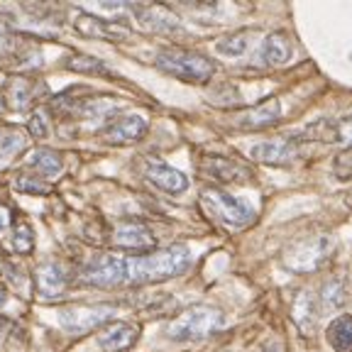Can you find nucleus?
<instances>
[{"mask_svg": "<svg viewBox=\"0 0 352 352\" xmlns=\"http://www.w3.org/2000/svg\"><path fill=\"white\" fill-rule=\"evenodd\" d=\"M320 301H323V308H328V311H333V308L345 306V301H347L345 284H342L340 279L328 281V284L323 286V296H320Z\"/></svg>", "mask_w": 352, "mask_h": 352, "instance_id": "28", "label": "nucleus"}, {"mask_svg": "<svg viewBox=\"0 0 352 352\" xmlns=\"http://www.w3.org/2000/svg\"><path fill=\"white\" fill-rule=\"evenodd\" d=\"M223 325V314L213 306H191L166 325L169 340H204Z\"/></svg>", "mask_w": 352, "mask_h": 352, "instance_id": "3", "label": "nucleus"}, {"mask_svg": "<svg viewBox=\"0 0 352 352\" xmlns=\"http://www.w3.org/2000/svg\"><path fill=\"white\" fill-rule=\"evenodd\" d=\"M130 10L135 12V17H138L147 30H152V32H162V34L182 32L179 20L162 6H130Z\"/></svg>", "mask_w": 352, "mask_h": 352, "instance_id": "18", "label": "nucleus"}, {"mask_svg": "<svg viewBox=\"0 0 352 352\" xmlns=\"http://www.w3.org/2000/svg\"><path fill=\"white\" fill-rule=\"evenodd\" d=\"M147 120L138 113H130V116H118L103 127V140L110 144H132L138 140L144 138L147 132Z\"/></svg>", "mask_w": 352, "mask_h": 352, "instance_id": "11", "label": "nucleus"}, {"mask_svg": "<svg viewBox=\"0 0 352 352\" xmlns=\"http://www.w3.org/2000/svg\"><path fill=\"white\" fill-rule=\"evenodd\" d=\"M333 174L338 179H352V149H345L342 154H338L336 164H333Z\"/></svg>", "mask_w": 352, "mask_h": 352, "instance_id": "31", "label": "nucleus"}, {"mask_svg": "<svg viewBox=\"0 0 352 352\" xmlns=\"http://www.w3.org/2000/svg\"><path fill=\"white\" fill-rule=\"evenodd\" d=\"M10 226H15V223H12L10 208H8V206H0V232H6Z\"/></svg>", "mask_w": 352, "mask_h": 352, "instance_id": "33", "label": "nucleus"}, {"mask_svg": "<svg viewBox=\"0 0 352 352\" xmlns=\"http://www.w3.org/2000/svg\"><path fill=\"white\" fill-rule=\"evenodd\" d=\"M12 248L20 254H30L34 250V230L28 220H15V226H12Z\"/></svg>", "mask_w": 352, "mask_h": 352, "instance_id": "27", "label": "nucleus"}, {"mask_svg": "<svg viewBox=\"0 0 352 352\" xmlns=\"http://www.w3.org/2000/svg\"><path fill=\"white\" fill-rule=\"evenodd\" d=\"M47 96V86L42 81L32 76H10L3 86V105L12 113H20V110H30L32 105H37L39 100Z\"/></svg>", "mask_w": 352, "mask_h": 352, "instance_id": "8", "label": "nucleus"}, {"mask_svg": "<svg viewBox=\"0 0 352 352\" xmlns=\"http://www.w3.org/2000/svg\"><path fill=\"white\" fill-rule=\"evenodd\" d=\"M140 338V328L125 320H113L98 330V345L103 352H125Z\"/></svg>", "mask_w": 352, "mask_h": 352, "instance_id": "13", "label": "nucleus"}, {"mask_svg": "<svg viewBox=\"0 0 352 352\" xmlns=\"http://www.w3.org/2000/svg\"><path fill=\"white\" fill-rule=\"evenodd\" d=\"M257 59L264 66H281L292 59V39L286 32H272L257 52Z\"/></svg>", "mask_w": 352, "mask_h": 352, "instance_id": "20", "label": "nucleus"}, {"mask_svg": "<svg viewBox=\"0 0 352 352\" xmlns=\"http://www.w3.org/2000/svg\"><path fill=\"white\" fill-rule=\"evenodd\" d=\"M42 52L32 39L12 32L10 25L0 22V64H39Z\"/></svg>", "mask_w": 352, "mask_h": 352, "instance_id": "9", "label": "nucleus"}, {"mask_svg": "<svg viewBox=\"0 0 352 352\" xmlns=\"http://www.w3.org/2000/svg\"><path fill=\"white\" fill-rule=\"evenodd\" d=\"M8 306V292L3 289V284H0V311Z\"/></svg>", "mask_w": 352, "mask_h": 352, "instance_id": "34", "label": "nucleus"}, {"mask_svg": "<svg viewBox=\"0 0 352 352\" xmlns=\"http://www.w3.org/2000/svg\"><path fill=\"white\" fill-rule=\"evenodd\" d=\"M333 245L336 242L330 235L301 237L286 250V264L294 272H314L328 259V254L333 252Z\"/></svg>", "mask_w": 352, "mask_h": 352, "instance_id": "5", "label": "nucleus"}, {"mask_svg": "<svg viewBox=\"0 0 352 352\" xmlns=\"http://www.w3.org/2000/svg\"><path fill=\"white\" fill-rule=\"evenodd\" d=\"M30 144L28 132L22 127H6L0 130V160H8V157H15V154L25 152Z\"/></svg>", "mask_w": 352, "mask_h": 352, "instance_id": "24", "label": "nucleus"}, {"mask_svg": "<svg viewBox=\"0 0 352 352\" xmlns=\"http://www.w3.org/2000/svg\"><path fill=\"white\" fill-rule=\"evenodd\" d=\"M30 166L37 169L42 176H56L61 171V166H64V162H61L59 152H54V149H50V147H39V149H34L32 157H30Z\"/></svg>", "mask_w": 352, "mask_h": 352, "instance_id": "25", "label": "nucleus"}, {"mask_svg": "<svg viewBox=\"0 0 352 352\" xmlns=\"http://www.w3.org/2000/svg\"><path fill=\"white\" fill-rule=\"evenodd\" d=\"M144 176H147L154 186L162 188V191H166V193H182L188 188L186 176H184L179 169H174V166L162 164V162H149V164L144 166Z\"/></svg>", "mask_w": 352, "mask_h": 352, "instance_id": "19", "label": "nucleus"}, {"mask_svg": "<svg viewBox=\"0 0 352 352\" xmlns=\"http://www.w3.org/2000/svg\"><path fill=\"white\" fill-rule=\"evenodd\" d=\"M74 28H76V32L83 34V37L108 39V42H125V39L130 37V30H127L125 25L103 20V17L91 15V12H78Z\"/></svg>", "mask_w": 352, "mask_h": 352, "instance_id": "10", "label": "nucleus"}, {"mask_svg": "<svg viewBox=\"0 0 352 352\" xmlns=\"http://www.w3.org/2000/svg\"><path fill=\"white\" fill-rule=\"evenodd\" d=\"M201 169L215 179V182H223V184H248L252 182V171L250 166L240 164L235 160H226V157H206Z\"/></svg>", "mask_w": 352, "mask_h": 352, "instance_id": "15", "label": "nucleus"}, {"mask_svg": "<svg viewBox=\"0 0 352 352\" xmlns=\"http://www.w3.org/2000/svg\"><path fill=\"white\" fill-rule=\"evenodd\" d=\"M306 138L323 140V142H340L352 149V116L340 118L336 122H318L306 132Z\"/></svg>", "mask_w": 352, "mask_h": 352, "instance_id": "21", "label": "nucleus"}, {"mask_svg": "<svg viewBox=\"0 0 352 352\" xmlns=\"http://www.w3.org/2000/svg\"><path fill=\"white\" fill-rule=\"evenodd\" d=\"M113 240H116L118 248L122 250H132V252H152L154 250V235L144 223H138V220H127V223H120L113 232Z\"/></svg>", "mask_w": 352, "mask_h": 352, "instance_id": "14", "label": "nucleus"}, {"mask_svg": "<svg viewBox=\"0 0 352 352\" xmlns=\"http://www.w3.org/2000/svg\"><path fill=\"white\" fill-rule=\"evenodd\" d=\"M30 132L34 138H47L50 135V120H47V113L44 110H34L32 118H30Z\"/></svg>", "mask_w": 352, "mask_h": 352, "instance_id": "32", "label": "nucleus"}, {"mask_svg": "<svg viewBox=\"0 0 352 352\" xmlns=\"http://www.w3.org/2000/svg\"><path fill=\"white\" fill-rule=\"evenodd\" d=\"M69 286V274L61 264L56 262H44L42 267H37L34 272V289H37V296L42 301H54L61 294L66 292Z\"/></svg>", "mask_w": 352, "mask_h": 352, "instance_id": "12", "label": "nucleus"}, {"mask_svg": "<svg viewBox=\"0 0 352 352\" xmlns=\"http://www.w3.org/2000/svg\"><path fill=\"white\" fill-rule=\"evenodd\" d=\"M15 188L22 193H32V196H47L52 193V186L42 179H34V176H28V174H17L15 176Z\"/></svg>", "mask_w": 352, "mask_h": 352, "instance_id": "29", "label": "nucleus"}, {"mask_svg": "<svg viewBox=\"0 0 352 352\" xmlns=\"http://www.w3.org/2000/svg\"><path fill=\"white\" fill-rule=\"evenodd\" d=\"M245 50H248V32L230 34V37L220 39V42H218V52H220V54L237 56V54H242Z\"/></svg>", "mask_w": 352, "mask_h": 352, "instance_id": "30", "label": "nucleus"}, {"mask_svg": "<svg viewBox=\"0 0 352 352\" xmlns=\"http://www.w3.org/2000/svg\"><path fill=\"white\" fill-rule=\"evenodd\" d=\"M157 66L184 83H208L215 74V64L201 52L184 47H166L157 54Z\"/></svg>", "mask_w": 352, "mask_h": 352, "instance_id": "2", "label": "nucleus"}, {"mask_svg": "<svg viewBox=\"0 0 352 352\" xmlns=\"http://www.w3.org/2000/svg\"><path fill=\"white\" fill-rule=\"evenodd\" d=\"M279 118H281V103L276 98H267L259 105H254V108L240 113L235 118V125L240 130H264V127L279 122Z\"/></svg>", "mask_w": 352, "mask_h": 352, "instance_id": "16", "label": "nucleus"}, {"mask_svg": "<svg viewBox=\"0 0 352 352\" xmlns=\"http://www.w3.org/2000/svg\"><path fill=\"white\" fill-rule=\"evenodd\" d=\"M116 308L108 303H94V306H66L59 311V325L69 330L72 336H83L88 330L103 328L113 323Z\"/></svg>", "mask_w": 352, "mask_h": 352, "instance_id": "6", "label": "nucleus"}, {"mask_svg": "<svg viewBox=\"0 0 352 352\" xmlns=\"http://www.w3.org/2000/svg\"><path fill=\"white\" fill-rule=\"evenodd\" d=\"M201 201H204L208 215H213L218 223H223L228 228H245L254 218L250 206H245L242 201L232 198L230 193L220 191V188H204Z\"/></svg>", "mask_w": 352, "mask_h": 352, "instance_id": "4", "label": "nucleus"}, {"mask_svg": "<svg viewBox=\"0 0 352 352\" xmlns=\"http://www.w3.org/2000/svg\"><path fill=\"white\" fill-rule=\"evenodd\" d=\"M66 69H72L76 74H88V76H108L110 69L96 56H86V54H74L66 59Z\"/></svg>", "mask_w": 352, "mask_h": 352, "instance_id": "26", "label": "nucleus"}, {"mask_svg": "<svg viewBox=\"0 0 352 352\" xmlns=\"http://www.w3.org/2000/svg\"><path fill=\"white\" fill-rule=\"evenodd\" d=\"M83 281L98 289H116L127 284V259L118 254H96L81 272Z\"/></svg>", "mask_w": 352, "mask_h": 352, "instance_id": "7", "label": "nucleus"}, {"mask_svg": "<svg viewBox=\"0 0 352 352\" xmlns=\"http://www.w3.org/2000/svg\"><path fill=\"white\" fill-rule=\"evenodd\" d=\"M191 252L184 245H171L164 250H152V252L127 257V284H154V281H166L171 276H179L188 270Z\"/></svg>", "mask_w": 352, "mask_h": 352, "instance_id": "1", "label": "nucleus"}, {"mask_svg": "<svg viewBox=\"0 0 352 352\" xmlns=\"http://www.w3.org/2000/svg\"><path fill=\"white\" fill-rule=\"evenodd\" d=\"M292 314H294V323L298 325V330H301V333H311V330L316 328V318H318L314 294H308V292L298 294V298L294 301Z\"/></svg>", "mask_w": 352, "mask_h": 352, "instance_id": "22", "label": "nucleus"}, {"mask_svg": "<svg viewBox=\"0 0 352 352\" xmlns=\"http://www.w3.org/2000/svg\"><path fill=\"white\" fill-rule=\"evenodd\" d=\"M252 160L264 162V164H286L298 154V140H267L250 149Z\"/></svg>", "mask_w": 352, "mask_h": 352, "instance_id": "17", "label": "nucleus"}, {"mask_svg": "<svg viewBox=\"0 0 352 352\" xmlns=\"http://www.w3.org/2000/svg\"><path fill=\"white\" fill-rule=\"evenodd\" d=\"M6 330H8V323L3 318H0V340H3V338H6Z\"/></svg>", "mask_w": 352, "mask_h": 352, "instance_id": "35", "label": "nucleus"}, {"mask_svg": "<svg viewBox=\"0 0 352 352\" xmlns=\"http://www.w3.org/2000/svg\"><path fill=\"white\" fill-rule=\"evenodd\" d=\"M328 342L336 352H352V316H338L328 325Z\"/></svg>", "mask_w": 352, "mask_h": 352, "instance_id": "23", "label": "nucleus"}]
</instances>
